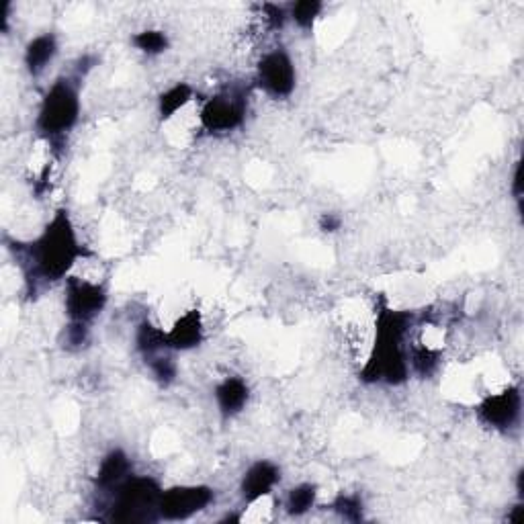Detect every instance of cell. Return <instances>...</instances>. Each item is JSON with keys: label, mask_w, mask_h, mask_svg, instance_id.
<instances>
[{"label": "cell", "mask_w": 524, "mask_h": 524, "mask_svg": "<svg viewBox=\"0 0 524 524\" xmlns=\"http://www.w3.org/2000/svg\"><path fill=\"white\" fill-rule=\"evenodd\" d=\"M342 228V217L336 213H324L320 217V230L326 234H334Z\"/></svg>", "instance_id": "cell-24"}, {"label": "cell", "mask_w": 524, "mask_h": 524, "mask_svg": "<svg viewBox=\"0 0 524 524\" xmlns=\"http://www.w3.org/2000/svg\"><path fill=\"white\" fill-rule=\"evenodd\" d=\"M215 502V490L207 484H181L162 490L158 518L166 522L189 520Z\"/></svg>", "instance_id": "cell-8"}, {"label": "cell", "mask_w": 524, "mask_h": 524, "mask_svg": "<svg viewBox=\"0 0 524 524\" xmlns=\"http://www.w3.org/2000/svg\"><path fill=\"white\" fill-rule=\"evenodd\" d=\"M131 475H134V459H131L127 451H123L121 447H115L107 451L99 461L93 482L101 494L111 496L123 482H127Z\"/></svg>", "instance_id": "cell-11"}, {"label": "cell", "mask_w": 524, "mask_h": 524, "mask_svg": "<svg viewBox=\"0 0 524 524\" xmlns=\"http://www.w3.org/2000/svg\"><path fill=\"white\" fill-rule=\"evenodd\" d=\"M283 469L271 459H258L254 461L240 479V496L242 500L254 502L260 498L273 496L275 488L281 484Z\"/></svg>", "instance_id": "cell-10"}, {"label": "cell", "mask_w": 524, "mask_h": 524, "mask_svg": "<svg viewBox=\"0 0 524 524\" xmlns=\"http://www.w3.org/2000/svg\"><path fill=\"white\" fill-rule=\"evenodd\" d=\"M109 291L103 283L70 275L64 281V314L68 322L93 324L107 308Z\"/></svg>", "instance_id": "cell-7"}, {"label": "cell", "mask_w": 524, "mask_h": 524, "mask_svg": "<svg viewBox=\"0 0 524 524\" xmlns=\"http://www.w3.org/2000/svg\"><path fill=\"white\" fill-rule=\"evenodd\" d=\"M512 195H514V199H516V203H518V207H520V203H522V164L520 162H516V166H514V174H512Z\"/></svg>", "instance_id": "cell-25"}, {"label": "cell", "mask_w": 524, "mask_h": 524, "mask_svg": "<svg viewBox=\"0 0 524 524\" xmlns=\"http://www.w3.org/2000/svg\"><path fill=\"white\" fill-rule=\"evenodd\" d=\"M516 494H518V500L524 498V469L522 467L516 471Z\"/></svg>", "instance_id": "cell-27"}, {"label": "cell", "mask_w": 524, "mask_h": 524, "mask_svg": "<svg viewBox=\"0 0 524 524\" xmlns=\"http://www.w3.org/2000/svg\"><path fill=\"white\" fill-rule=\"evenodd\" d=\"M322 13L324 3L320 0H299V3L289 5V21L301 31H312Z\"/></svg>", "instance_id": "cell-19"}, {"label": "cell", "mask_w": 524, "mask_h": 524, "mask_svg": "<svg viewBox=\"0 0 524 524\" xmlns=\"http://www.w3.org/2000/svg\"><path fill=\"white\" fill-rule=\"evenodd\" d=\"M262 21L267 23L271 31H281L289 21V7H281L273 3L262 5Z\"/></svg>", "instance_id": "cell-23"}, {"label": "cell", "mask_w": 524, "mask_h": 524, "mask_svg": "<svg viewBox=\"0 0 524 524\" xmlns=\"http://www.w3.org/2000/svg\"><path fill=\"white\" fill-rule=\"evenodd\" d=\"M199 127L209 136H230L246 123L248 99L238 89H226L203 101Z\"/></svg>", "instance_id": "cell-5"}, {"label": "cell", "mask_w": 524, "mask_h": 524, "mask_svg": "<svg viewBox=\"0 0 524 524\" xmlns=\"http://www.w3.org/2000/svg\"><path fill=\"white\" fill-rule=\"evenodd\" d=\"M131 43H134V48L140 54H144L148 58H156V56H162V54L168 52L170 37L162 29H142L134 37H131Z\"/></svg>", "instance_id": "cell-18"}, {"label": "cell", "mask_w": 524, "mask_h": 524, "mask_svg": "<svg viewBox=\"0 0 524 524\" xmlns=\"http://www.w3.org/2000/svg\"><path fill=\"white\" fill-rule=\"evenodd\" d=\"M19 256L29 285L33 283V287H37L66 281L86 256L70 211L64 207L58 209L43 230L19 248Z\"/></svg>", "instance_id": "cell-1"}, {"label": "cell", "mask_w": 524, "mask_h": 524, "mask_svg": "<svg viewBox=\"0 0 524 524\" xmlns=\"http://www.w3.org/2000/svg\"><path fill=\"white\" fill-rule=\"evenodd\" d=\"M414 328L412 312L381 303L375 312V334L359 379L365 385L400 387L410 379L408 342Z\"/></svg>", "instance_id": "cell-2"}, {"label": "cell", "mask_w": 524, "mask_h": 524, "mask_svg": "<svg viewBox=\"0 0 524 524\" xmlns=\"http://www.w3.org/2000/svg\"><path fill=\"white\" fill-rule=\"evenodd\" d=\"M170 351L166 353H160L152 359L146 361L150 373H152V379L160 385V387H168L172 385L174 381H177V375H179V367L177 363H174V359L168 355Z\"/></svg>", "instance_id": "cell-20"}, {"label": "cell", "mask_w": 524, "mask_h": 524, "mask_svg": "<svg viewBox=\"0 0 524 524\" xmlns=\"http://www.w3.org/2000/svg\"><path fill=\"white\" fill-rule=\"evenodd\" d=\"M80 115V78L60 76L50 84L46 95L41 97L35 115V131L48 146H56L64 142L70 131L78 125Z\"/></svg>", "instance_id": "cell-3"}, {"label": "cell", "mask_w": 524, "mask_h": 524, "mask_svg": "<svg viewBox=\"0 0 524 524\" xmlns=\"http://www.w3.org/2000/svg\"><path fill=\"white\" fill-rule=\"evenodd\" d=\"M91 338V326L89 324H80V322H68L64 328V346L68 351H80L84 344H89Z\"/></svg>", "instance_id": "cell-22"}, {"label": "cell", "mask_w": 524, "mask_h": 524, "mask_svg": "<svg viewBox=\"0 0 524 524\" xmlns=\"http://www.w3.org/2000/svg\"><path fill=\"white\" fill-rule=\"evenodd\" d=\"M506 518H508V522H512V524H522V522H524V504H522V500H518V502L512 506V510H510V514H508Z\"/></svg>", "instance_id": "cell-26"}, {"label": "cell", "mask_w": 524, "mask_h": 524, "mask_svg": "<svg viewBox=\"0 0 524 524\" xmlns=\"http://www.w3.org/2000/svg\"><path fill=\"white\" fill-rule=\"evenodd\" d=\"M318 496H320V490L316 484L312 482H303V484H297L293 486L287 496H285V512L289 516H305L312 508H316L318 504Z\"/></svg>", "instance_id": "cell-17"}, {"label": "cell", "mask_w": 524, "mask_h": 524, "mask_svg": "<svg viewBox=\"0 0 524 524\" xmlns=\"http://www.w3.org/2000/svg\"><path fill=\"white\" fill-rule=\"evenodd\" d=\"M254 82L258 89L275 101L289 99L297 89V66L285 48H273L260 56Z\"/></svg>", "instance_id": "cell-6"}, {"label": "cell", "mask_w": 524, "mask_h": 524, "mask_svg": "<svg viewBox=\"0 0 524 524\" xmlns=\"http://www.w3.org/2000/svg\"><path fill=\"white\" fill-rule=\"evenodd\" d=\"M330 508L342 516L344 520H351V522H359L363 520V512H365V502L361 496L357 494H340L334 498V502L330 504Z\"/></svg>", "instance_id": "cell-21"}, {"label": "cell", "mask_w": 524, "mask_h": 524, "mask_svg": "<svg viewBox=\"0 0 524 524\" xmlns=\"http://www.w3.org/2000/svg\"><path fill=\"white\" fill-rule=\"evenodd\" d=\"M193 101H195L193 84H189V82H174L172 86H168L166 91H162L158 95V101H156L158 119L162 123L172 121L174 117L181 115L183 111H187V107H191Z\"/></svg>", "instance_id": "cell-15"}, {"label": "cell", "mask_w": 524, "mask_h": 524, "mask_svg": "<svg viewBox=\"0 0 524 524\" xmlns=\"http://www.w3.org/2000/svg\"><path fill=\"white\" fill-rule=\"evenodd\" d=\"M168 351L191 353L205 342V322L199 310L185 312L177 322L166 330Z\"/></svg>", "instance_id": "cell-12"}, {"label": "cell", "mask_w": 524, "mask_h": 524, "mask_svg": "<svg viewBox=\"0 0 524 524\" xmlns=\"http://www.w3.org/2000/svg\"><path fill=\"white\" fill-rule=\"evenodd\" d=\"M252 398L250 383L240 375H228L213 389V400L217 410L224 418H234L242 414Z\"/></svg>", "instance_id": "cell-14"}, {"label": "cell", "mask_w": 524, "mask_h": 524, "mask_svg": "<svg viewBox=\"0 0 524 524\" xmlns=\"http://www.w3.org/2000/svg\"><path fill=\"white\" fill-rule=\"evenodd\" d=\"M477 418L484 426L508 432L518 426L522 418V393L518 385H506L498 391L488 393L477 404Z\"/></svg>", "instance_id": "cell-9"}, {"label": "cell", "mask_w": 524, "mask_h": 524, "mask_svg": "<svg viewBox=\"0 0 524 524\" xmlns=\"http://www.w3.org/2000/svg\"><path fill=\"white\" fill-rule=\"evenodd\" d=\"M60 54V39L54 31H43L31 37L23 48V66L29 76L39 78Z\"/></svg>", "instance_id": "cell-13"}, {"label": "cell", "mask_w": 524, "mask_h": 524, "mask_svg": "<svg viewBox=\"0 0 524 524\" xmlns=\"http://www.w3.org/2000/svg\"><path fill=\"white\" fill-rule=\"evenodd\" d=\"M136 351L144 357V361L166 353L168 351V342H166V330L154 324L152 320H142L136 326ZM172 353V351H170Z\"/></svg>", "instance_id": "cell-16"}, {"label": "cell", "mask_w": 524, "mask_h": 524, "mask_svg": "<svg viewBox=\"0 0 524 524\" xmlns=\"http://www.w3.org/2000/svg\"><path fill=\"white\" fill-rule=\"evenodd\" d=\"M158 479L150 475H131L111 494L109 520L134 524V522H156L158 502L162 496Z\"/></svg>", "instance_id": "cell-4"}]
</instances>
